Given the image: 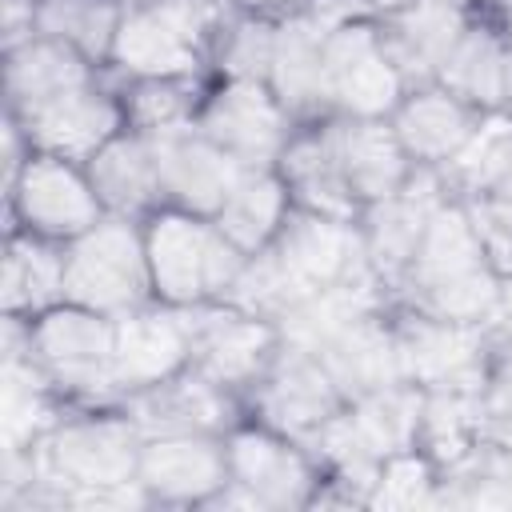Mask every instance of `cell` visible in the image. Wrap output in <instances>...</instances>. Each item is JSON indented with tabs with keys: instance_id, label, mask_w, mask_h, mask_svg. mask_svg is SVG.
Segmentation results:
<instances>
[{
	"instance_id": "obj_1",
	"label": "cell",
	"mask_w": 512,
	"mask_h": 512,
	"mask_svg": "<svg viewBox=\"0 0 512 512\" xmlns=\"http://www.w3.org/2000/svg\"><path fill=\"white\" fill-rule=\"evenodd\" d=\"M144 432L124 404H60L40 436L28 444L32 504L92 508V504H144L136 488Z\"/></svg>"
},
{
	"instance_id": "obj_2",
	"label": "cell",
	"mask_w": 512,
	"mask_h": 512,
	"mask_svg": "<svg viewBox=\"0 0 512 512\" xmlns=\"http://www.w3.org/2000/svg\"><path fill=\"white\" fill-rule=\"evenodd\" d=\"M388 304L452 324H496L500 272L484 252L464 200L448 196L436 208L412 264L388 292Z\"/></svg>"
},
{
	"instance_id": "obj_3",
	"label": "cell",
	"mask_w": 512,
	"mask_h": 512,
	"mask_svg": "<svg viewBox=\"0 0 512 512\" xmlns=\"http://www.w3.org/2000/svg\"><path fill=\"white\" fill-rule=\"evenodd\" d=\"M8 352L24 356L60 404H120L116 316L60 300L28 320L4 316Z\"/></svg>"
},
{
	"instance_id": "obj_4",
	"label": "cell",
	"mask_w": 512,
	"mask_h": 512,
	"mask_svg": "<svg viewBox=\"0 0 512 512\" xmlns=\"http://www.w3.org/2000/svg\"><path fill=\"white\" fill-rule=\"evenodd\" d=\"M144 248L152 272V296L172 308H200L228 300L244 272V252L220 232L212 216L160 208L144 220Z\"/></svg>"
},
{
	"instance_id": "obj_5",
	"label": "cell",
	"mask_w": 512,
	"mask_h": 512,
	"mask_svg": "<svg viewBox=\"0 0 512 512\" xmlns=\"http://www.w3.org/2000/svg\"><path fill=\"white\" fill-rule=\"evenodd\" d=\"M228 448V488L216 504H244L260 512H304L320 504L328 484L308 440L276 432L252 416H240L224 432ZM212 504V508H216Z\"/></svg>"
},
{
	"instance_id": "obj_6",
	"label": "cell",
	"mask_w": 512,
	"mask_h": 512,
	"mask_svg": "<svg viewBox=\"0 0 512 512\" xmlns=\"http://www.w3.org/2000/svg\"><path fill=\"white\" fill-rule=\"evenodd\" d=\"M232 0H156L124 12L112 76H212V44Z\"/></svg>"
},
{
	"instance_id": "obj_7",
	"label": "cell",
	"mask_w": 512,
	"mask_h": 512,
	"mask_svg": "<svg viewBox=\"0 0 512 512\" xmlns=\"http://www.w3.org/2000/svg\"><path fill=\"white\" fill-rule=\"evenodd\" d=\"M64 300L88 304L108 316H128L152 304V272L144 224L104 216L84 236L64 244Z\"/></svg>"
},
{
	"instance_id": "obj_8",
	"label": "cell",
	"mask_w": 512,
	"mask_h": 512,
	"mask_svg": "<svg viewBox=\"0 0 512 512\" xmlns=\"http://www.w3.org/2000/svg\"><path fill=\"white\" fill-rule=\"evenodd\" d=\"M8 228L32 232L52 244H72L108 212L88 180V168L68 156L28 152L16 176L4 180Z\"/></svg>"
},
{
	"instance_id": "obj_9",
	"label": "cell",
	"mask_w": 512,
	"mask_h": 512,
	"mask_svg": "<svg viewBox=\"0 0 512 512\" xmlns=\"http://www.w3.org/2000/svg\"><path fill=\"white\" fill-rule=\"evenodd\" d=\"M192 124L244 168H276L288 136L296 132V120L272 88L240 76H208Z\"/></svg>"
},
{
	"instance_id": "obj_10",
	"label": "cell",
	"mask_w": 512,
	"mask_h": 512,
	"mask_svg": "<svg viewBox=\"0 0 512 512\" xmlns=\"http://www.w3.org/2000/svg\"><path fill=\"white\" fill-rule=\"evenodd\" d=\"M388 308L408 384L424 392H484L496 324H452L412 308Z\"/></svg>"
},
{
	"instance_id": "obj_11",
	"label": "cell",
	"mask_w": 512,
	"mask_h": 512,
	"mask_svg": "<svg viewBox=\"0 0 512 512\" xmlns=\"http://www.w3.org/2000/svg\"><path fill=\"white\" fill-rule=\"evenodd\" d=\"M408 80L392 64L376 16H352L324 40V104L328 116L388 120Z\"/></svg>"
},
{
	"instance_id": "obj_12",
	"label": "cell",
	"mask_w": 512,
	"mask_h": 512,
	"mask_svg": "<svg viewBox=\"0 0 512 512\" xmlns=\"http://www.w3.org/2000/svg\"><path fill=\"white\" fill-rule=\"evenodd\" d=\"M344 408H348V400L340 396L324 360L288 340L280 344L272 364L260 372V380L244 392V416L260 420L276 432H288L296 440L316 436Z\"/></svg>"
},
{
	"instance_id": "obj_13",
	"label": "cell",
	"mask_w": 512,
	"mask_h": 512,
	"mask_svg": "<svg viewBox=\"0 0 512 512\" xmlns=\"http://www.w3.org/2000/svg\"><path fill=\"white\" fill-rule=\"evenodd\" d=\"M184 312H188V340H192L188 368H196L212 384L236 392L244 404V392L260 380V372L272 364V356L284 344L280 328L248 308L228 304V300L184 308Z\"/></svg>"
},
{
	"instance_id": "obj_14",
	"label": "cell",
	"mask_w": 512,
	"mask_h": 512,
	"mask_svg": "<svg viewBox=\"0 0 512 512\" xmlns=\"http://www.w3.org/2000/svg\"><path fill=\"white\" fill-rule=\"evenodd\" d=\"M136 488L148 508H212L228 488V448L220 432L144 436Z\"/></svg>"
},
{
	"instance_id": "obj_15",
	"label": "cell",
	"mask_w": 512,
	"mask_h": 512,
	"mask_svg": "<svg viewBox=\"0 0 512 512\" xmlns=\"http://www.w3.org/2000/svg\"><path fill=\"white\" fill-rule=\"evenodd\" d=\"M8 120L24 132L32 152H52V156H68V160L84 164L100 144H108L124 128V108H120L112 72H104L100 80L68 88V92H60L20 116H8Z\"/></svg>"
},
{
	"instance_id": "obj_16",
	"label": "cell",
	"mask_w": 512,
	"mask_h": 512,
	"mask_svg": "<svg viewBox=\"0 0 512 512\" xmlns=\"http://www.w3.org/2000/svg\"><path fill=\"white\" fill-rule=\"evenodd\" d=\"M452 192L444 188L440 172H428V168H416V176L376 200V204H364L360 216H356V228H360V244H364V260L372 268V276L384 284V292L396 288V280L404 276V268L412 264L436 208L448 200Z\"/></svg>"
},
{
	"instance_id": "obj_17",
	"label": "cell",
	"mask_w": 512,
	"mask_h": 512,
	"mask_svg": "<svg viewBox=\"0 0 512 512\" xmlns=\"http://www.w3.org/2000/svg\"><path fill=\"white\" fill-rule=\"evenodd\" d=\"M276 264L288 272V280L300 288V296H316L324 288L364 280L372 276L360 244L356 220H336V216H316L304 208H292L280 236L268 244Z\"/></svg>"
},
{
	"instance_id": "obj_18",
	"label": "cell",
	"mask_w": 512,
	"mask_h": 512,
	"mask_svg": "<svg viewBox=\"0 0 512 512\" xmlns=\"http://www.w3.org/2000/svg\"><path fill=\"white\" fill-rule=\"evenodd\" d=\"M484 120H488V112L472 108L468 100H460L456 92H448L436 80L432 84H408V92L400 96V104L388 116L408 160L416 168H428V172H444L448 164H456L460 152L484 128Z\"/></svg>"
},
{
	"instance_id": "obj_19",
	"label": "cell",
	"mask_w": 512,
	"mask_h": 512,
	"mask_svg": "<svg viewBox=\"0 0 512 512\" xmlns=\"http://www.w3.org/2000/svg\"><path fill=\"white\" fill-rule=\"evenodd\" d=\"M508 80H512V32L504 8L500 0H480L460 40L452 44L436 84H444L472 108L496 116L508 104Z\"/></svg>"
},
{
	"instance_id": "obj_20",
	"label": "cell",
	"mask_w": 512,
	"mask_h": 512,
	"mask_svg": "<svg viewBox=\"0 0 512 512\" xmlns=\"http://www.w3.org/2000/svg\"><path fill=\"white\" fill-rule=\"evenodd\" d=\"M320 128H324L332 160H336V168H340V176H344V184L360 208L400 192L416 176V164L408 160V152L396 140L388 120H380V116H324Z\"/></svg>"
},
{
	"instance_id": "obj_21",
	"label": "cell",
	"mask_w": 512,
	"mask_h": 512,
	"mask_svg": "<svg viewBox=\"0 0 512 512\" xmlns=\"http://www.w3.org/2000/svg\"><path fill=\"white\" fill-rule=\"evenodd\" d=\"M316 356L324 360L328 376L336 380L340 396L364 400L372 392H384L392 384H404V364H400V340L392 324V308H368L352 320H344L320 348Z\"/></svg>"
},
{
	"instance_id": "obj_22",
	"label": "cell",
	"mask_w": 512,
	"mask_h": 512,
	"mask_svg": "<svg viewBox=\"0 0 512 512\" xmlns=\"http://www.w3.org/2000/svg\"><path fill=\"white\" fill-rule=\"evenodd\" d=\"M152 148H156L164 208L216 216L220 204L228 200L236 176L244 172V164H236L224 148H216L204 132H196V124L152 136Z\"/></svg>"
},
{
	"instance_id": "obj_23",
	"label": "cell",
	"mask_w": 512,
	"mask_h": 512,
	"mask_svg": "<svg viewBox=\"0 0 512 512\" xmlns=\"http://www.w3.org/2000/svg\"><path fill=\"white\" fill-rule=\"evenodd\" d=\"M192 364L188 312L172 304H144L128 316H116V388L120 400L152 388Z\"/></svg>"
},
{
	"instance_id": "obj_24",
	"label": "cell",
	"mask_w": 512,
	"mask_h": 512,
	"mask_svg": "<svg viewBox=\"0 0 512 512\" xmlns=\"http://www.w3.org/2000/svg\"><path fill=\"white\" fill-rule=\"evenodd\" d=\"M120 404L144 436H164V432H220L224 436L244 416L240 396L212 384L196 368H184L152 388H140L124 396Z\"/></svg>"
},
{
	"instance_id": "obj_25",
	"label": "cell",
	"mask_w": 512,
	"mask_h": 512,
	"mask_svg": "<svg viewBox=\"0 0 512 512\" xmlns=\"http://www.w3.org/2000/svg\"><path fill=\"white\" fill-rule=\"evenodd\" d=\"M480 0H408L376 16L384 48L408 84H432Z\"/></svg>"
},
{
	"instance_id": "obj_26",
	"label": "cell",
	"mask_w": 512,
	"mask_h": 512,
	"mask_svg": "<svg viewBox=\"0 0 512 512\" xmlns=\"http://www.w3.org/2000/svg\"><path fill=\"white\" fill-rule=\"evenodd\" d=\"M340 28V24H336ZM332 24L308 4L304 12L276 24L272 64H268V88L288 108L296 124H312L328 116L324 104V40Z\"/></svg>"
},
{
	"instance_id": "obj_27",
	"label": "cell",
	"mask_w": 512,
	"mask_h": 512,
	"mask_svg": "<svg viewBox=\"0 0 512 512\" xmlns=\"http://www.w3.org/2000/svg\"><path fill=\"white\" fill-rule=\"evenodd\" d=\"M84 168H88V180H92L108 216H124V220L144 224L152 212L164 208L152 136H144L136 128H120L108 144H100L84 160Z\"/></svg>"
},
{
	"instance_id": "obj_28",
	"label": "cell",
	"mask_w": 512,
	"mask_h": 512,
	"mask_svg": "<svg viewBox=\"0 0 512 512\" xmlns=\"http://www.w3.org/2000/svg\"><path fill=\"white\" fill-rule=\"evenodd\" d=\"M108 68H96L76 48L48 40L40 32L4 44V112L20 116L68 88L100 80Z\"/></svg>"
},
{
	"instance_id": "obj_29",
	"label": "cell",
	"mask_w": 512,
	"mask_h": 512,
	"mask_svg": "<svg viewBox=\"0 0 512 512\" xmlns=\"http://www.w3.org/2000/svg\"><path fill=\"white\" fill-rule=\"evenodd\" d=\"M276 176L284 180V188L292 196V208H304V212H316V216H336V220H356L360 216V204L348 192V184H344V176L332 160V148L324 140L320 120L296 124V132L288 136V144L276 160Z\"/></svg>"
},
{
	"instance_id": "obj_30",
	"label": "cell",
	"mask_w": 512,
	"mask_h": 512,
	"mask_svg": "<svg viewBox=\"0 0 512 512\" xmlns=\"http://www.w3.org/2000/svg\"><path fill=\"white\" fill-rule=\"evenodd\" d=\"M64 300V244L8 228L0 260V308L4 316L28 320Z\"/></svg>"
},
{
	"instance_id": "obj_31",
	"label": "cell",
	"mask_w": 512,
	"mask_h": 512,
	"mask_svg": "<svg viewBox=\"0 0 512 512\" xmlns=\"http://www.w3.org/2000/svg\"><path fill=\"white\" fill-rule=\"evenodd\" d=\"M288 212H292V196L276 176V168H244L212 220L244 256H256L280 236Z\"/></svg>"
},
{
	"instance_id": "obj_32",
	"label": "cell",
	"mask_w": 512,
	"mask_h": 512,
	"mask_svg": "<svg viewBox=\"0 0 512 512\" xmlns=\"http://www.w3.org/2000/svg\"><path fill=\"white\" fill-rule=\"evenodd\" d=\"M440 180L456 200H488L512 208V120L504 112L488 116L476 140L460 152L456 164L440 172Z\"/></svg>"
},
{
	"instance_id": "obj_33",
	"label": "cell",
	"mask_w": 512,
	"mask_h": 512,
	"mask_svg": "<svg viewBox=\"0 0 512 512\" xmlns=\"http://www.w3.org/2000/svg\"><path fill=\"white\" fill-rule=\"evenodd\" d=\"M124 12L128 8L120 0H36L32 32L76 48L96 68H108Z\"/></svg>"
},
{
	"instance_id": "obj_34",
	"label": "cell",
	"mask_w": 512,
	"mask_h": 512,
	"mask_svg": "<svg viewBox=\"0 0 512 512\" xmlns=\"http://www.w3.org/2000/svg\"><path fill=\"white\" fill-rule=\"evenodd\" d=\"M124 108V128L160 136L196 120L208 76H112Z\"/></svg>"
},
{
	"instance_id": "obj_35",
	"label": "cell",
	"mask_w": 512,
	"mask_h": 512,
	"mask_svg": "<svg viewBox=\"0 0 512 512\" xmlns=\"http://www.w3.org/2000/svg\"><path fill=\"white\" fill-rule=\"evenodd\" d=\"M348 416L364 444L388 460L396 452H408L420 444V420H424V388L416 384H392L384 392H372L364 400L348 404Z\"/></svg>"
},
{
	"instance_id": "obj_36",
	"label": "cell",
	"mask_w": 512,
	"mask_h": 512,
	"mask_svg": "<svg viewBox=\"0 0 512 512\" xmlns=\"http://www.w3.org/2000/svg\"><path fill=\"white\" fill-rule=\"evenodd\" d=\"M272 44H276V24L248 16V12H228V20L216 32L212 44V76H240V80H268L272 64Z\"/></svg>"
},
{
	"instance_id": "obj_37",
	"label": "cell",
	"mask_w": 512,
	"mask_h": 512,
	"mask_svg": "<svg viewBox=\"0 0 512 512\" xmlns=\"http://www.w3.org/2000/svg\"><path fill=\"white\" fill-rule=\"evenodd\" d=\"M416 504H440V468L420 448H408L384 460L368 508H416Z\"/></svg>"
},
{
	"instance_id": "obj_38",
	"label": "cell",
	"mask_w": 512,
	"mask_h": 512,
	"mask_svg": "<svg viewBox=\"0 0 512 512\" xmlns=\"http://www.w3.org/2000/svg\"><path fill=\"white\" fill-rule=\"evenodd\" d=\"M484 416H488V432L512 436V328H504L496 320V340H492V356H488V376H484Z\"/></svg>"
},
{
	"instance_id": "obj_39",
	"label": "cell",
	"mask_w": 512,
	"mask_h": 512,
	"mask_svg": "<svg viewBox=\"0 0 512 512\" xmlns=\"http://www.w3.org/2000/svg\"><path fill=\"white\" fill-rule=\"evenodd\" d=\"M308 4H312V0H232L236 12L260 16V20H272V24H280V20L296 16V12H304Z\"/></svg>"
},
{
	"instance_id": "obj_40",
	"label": "cell",
	"mask_w": 512,
	"mask_h": 512,
	"mask_svg": "<svg viewBox=\"0 0 512 512\" xmlns=\"http://www.w3.org/2000/svg\"><path fill=\"white\" fill-rule=\"evenodd\" d=\"M504 328H512V276H500V316Z\"/></svg>"
},
{
	"instance_id": "obj_41",
	"label": "cell",
	"mask_w": 512,
	"mask_h": 512,
	"mask_svg": "<svg viewBox=\"0 0 512 512\" xmlns=\"http://www.w3.org/2000/svg\"><path fill=\"white\" fill-rule=\"evenodd\" d=\"M360 4H364V8L372 12V16H388V12H396V8H404L408 0H360Z\"/></svg>"
},
{
	"instance_id": "obj_42",
	"label": "cell",
	"mask_w": 512,
	"mask_h": 512,
	"mask_svg": "<svg viewBox=\"0 0 512 512\" xmlns=\"http://www.w3.org/2000/svg\"><path fill=\"white\" fill-rule=\"evenodd\" d=\"M504 8V20H508V32H512V4H500ZM504 116L512 120V80H508V104H504Z\"/></svg>"
},
{
	"instance_id": "obj_43",
	"label": "cell",
	"mask_w": 512,
	"mask_h": 512,
	"mask_svg": "<svg viewBox=\"0 0 512 512\" xmlns=\"http://www.w3.org/2000/svg\"><path fill=\"white\" fill-rule=\"evenodd\" d=\"M124 8H140V4H156V0H120Z\"/></svg>"
},
{
	"instance_id": "obj_44",
	"label": "cell",
	"mask_w": 512,
	"mask_h": 512,
	"mask_svg": "<svg viewBox=\"0 0 512 512\" xmlns=\"http://www.w3.org/2000/svg\"><path fill=\"white\" fill-rule=\"evenodd\" d=\"M500 4H512V0H500Z\"/></svg>"
}]
</instances>
